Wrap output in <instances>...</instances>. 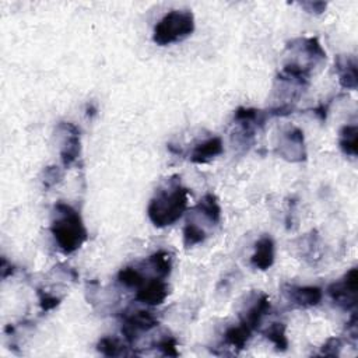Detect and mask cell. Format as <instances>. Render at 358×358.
Segmentation results:
<instances>
[{"instance_id":"cell-1","label":"cell","mask_w":358,"mask_h":358,"mask_svg":"<svg viewBox=\"0 0 358 358\" xmlns=\"http://www.w3.org/2000/svg\"><path fill=\"white\" fill-rule=\"evenodd\" d=\"M189 203V189L182 187L181 178L172 176L150 200L147 214L158 229L172 226L184 215Z\"/></svg>"},{"instance_id":"cell-2","label":"cell","mask_w":358,"mask_h":358,"mask_svg":"<svg viewBox=\"0 0 358 358\" xmlns=\"http://www.w3.org/2000/svg\"><path fill=\"white\" fill-rule=\"evenodd\" d=\"M51 233L59 249L67 255L78 251L88 238L80 213L63 202L54 206Z\"/></svg>"},{"instance_id":"cell-3","label":"cell","mask_w":358,"mask_h":358,"mask_svg":"<svg viewBox=\"0 0 358 358\" xmlns=\"http://www.w3.org/2000/svg\"><path fill=\"white\" fill-rule=\"evenodd\" d=\"M195 31V16L189 10H171L154 27L153 41L158 47L181 42Z\"/></svg>"},{"instance_id":"cell-4","label":"cell","mask_w":358,"mask_h":358,"mask_svg":"<svg viewBox=\"0 0 358 358\" xmlns=\"http://www.w3.org/2000/svg\"><path fill=\"white\" fill-rule=\"evenodd\" d=\"M122 335L127 344L133 346L143 333H147L158 326L160 321L150 310L129 309L122 313Z\"/></svg>"},{"instance_id":"cell-5","label":"cell","mask_w":358,"mask_h":358,"mask_svg":"<svg viewBox=\"0 0 358 358\" xmlns=\"http://www.w3.org/2000/svg\"><path fill=\"white\" fill-rule=\"evenodd\" d=\"M357 288H358V273H357V268L352 267L344 275V277L340 282L332 283L328 287V294L337 306L348 310V309H354L357 305Z\"/></svg>"},{"instance_id":"cell-6","label":"cell","mask_w":358,"mask_h":358,"mask_svg":"<svg viewBox=\"0 0 358 358\" xmlns=\"http://www.w3.org/2000/svg\"><path fill=\"white\" fill-rule=\"evenodd\" d=\"M58 130L62 133L61 143V158L65 168L72 167L81 151V140H80V129L73 123H61Z\"/></svg>"},{"instance_id":"cell-7","label":"cell","mask_w":358,"mask_h":358,"mask_svg":"<svg viewBox=\"0 0 358 358\" xmlns=\"http://www.w3.org/2000/svg\"><path fill=\"white\" fill-rule=\"evenodd\" d=\"M279 154L291 162H299L306 158L304 131L298 127L287 129L280 139Z\"/></svg>"},{"instance_id":"cell-8","label":"cell","mask_w":358,"mask_h":358,"mask_svg":"<svg viewBox=\"0 0 358 358\" xmlns=\"http://www.w3.org/2000/svg\"><path fill=\"white\" fill-rule=\"evenodd\" d=\"M169 295V286L164 279L149 277L146 283L138 288L136 301L149 306L161 305Z\"/></svg>"},{"instance_id":"cell-9","label":"cell","mask_w":358,"mask_h":358,"mask_svg":"<svg viewBox=\"0 0 358 358\" xmlns=\"http://www.w3.org/2000/svg\"><path fill=\"white\" fill-rule=\"evenodd\" d=\"M284 295L297 308H312L319 305L324 293L319 287L313 286H286Z\"/></svg>"},{"instance_id":"cell-10","label":"cell","mask_w":358,"mask_h":358,"mask_svg":"<svg viewBox=\"0 0 358 358\" xmlns=\"http://www.w3.org/2000/svg\"><path fill=\"white\" fill-rule=\"evenodd\" d=\"M276 259V248L272 237L264 235L255 244V252L251 256V264L257 271H267L271 268Z\"/></svg>"},{"instance_id":"cell-11","label":"cell","mask_w":358,"mask_h":358,"mask_svg":"<svg viewBox=\"0 0 358 358\" xmlns=\"http://www.w3.org/2000/svg\"><path fill=\"white\" fill-rule=\"evenodd\" d=\"M271 299H268L267 295L262 294L260 297H257L253 304L242 313L241 315V322L245 324L249 329H252L253 332L257 330L264 319V317L271 312Z\"/></svg>"},{"instance_id":"cell-12","label":"cell","mask_w":358,"mask_h":358,"mask_svg":"<svg viewBox=\"0 0 358 358\" xmlns=\"http://www.w3.org/2000/svg\"><path fill=\"white\" fill-rule=\"evenodd\" d=\"M222 151H224L222 140L220 138H210L195 146V149L191 153V161L199 165L207 164L213 158L222 154Z\"/></svg>"},{"instance_id":"cell-13","label":"cell","mask_w":358,"mask_h":358,"mask_svg":"<svg viewBox=\"0 0 358 358\" xmlns=\"http://www.w3.org/2000/svg\"><path fill=\"white\" fill-rule=\"evenodd\" d=\"M143 264L153 272V277L165 280L172 272V256L167 251H158L149 256Z\"/></svg>"},{"instance_id":"cell-14","label":"cell","mask_w":358,"mask_h":358,"mask_svg":"<svg viewBox=\"0 0 358 358\" xmlns=\"http://www.w3.org/2000/svg\"><path fill=\"white\" fill-rule=\"evenodd\" d=\"M336 67L339 72V81L340 85L346 90H357L358 80H357V62L354 56H339L336 62Z\"/></svg>"},{"instance_id":"cell-15","label":"cell","mask_w":358,"mask_h":358,"mask_svg":"<svg viewBox=\"0 0 358 358\" xmlns=\"http://www.w3.org/2000/svg\"><path fill=\"white\" fill-rule=\"evenodd\" d=\"M252 333L253 330L241 322L240 325L231 326L226 330V333H224V343L235 350H242L251 340Z\"/></svg>"},{"instance_id":"cell-16","label":"cell","mask_w":358,"mask_h":358,"mask_svg":"<svg viewBox=\"0 0 358 358\" xmlns=\"http://www.w3.org/2000/svg\"><path fill=\"white\" fill-rule=\"evenodd\" d=\"M195 211L203 215L210 224H218L221 220V207L217 198L213 193L204 195V198L196 204Z\"/></svg>"},{"instance_id":"cell-17","label":"cell","mask_w":358,"mask_h":358,"mask_svg":"<svg viewBox=\"0 0 358 358\" xmlns=\"http://www.w3.org/2000/svg\"><path fill=\"white\" fill-rule=\"evenodd\" d=\"M149 277L136 266H126L118 273V282L126 288H140Z\"/></svg>"},{"instance_id":"cell-18","label":"cell","mask_w":358,"mask_h":358,"mask_svg":"<svg viewBox=\"0 0 358 358\" xmlns=\"http://www.w3.org/2000/svg\"><path fill=\"white\" fill-rule=\"evenodd\" d=\"M129 347L125 346L119 339L112 336H105L100 339L97 350L105 357H122V355H134L136 352L129 351Z\"/></svg>"},{"instance_id":"cell-19","label":"cell","mask_w":358,"mask_h":358,"mask_svg":"<svg viewBox=\"0 0 358 358\" xmlns=\"http://www.w3.org/2000/svg\"><path fill=\"white\" fill-rule=\"evenodd\" d=\"M287 328L284 324H279V322H275V324H271L268 325L264 330H262L263 336L275 344V347L279 350V351H286L290 346V341H288V337H287V333H286Z\"/></svg>"},{"instance_id":"cell-20","label":"cell","mask_w":358,"mask_h":358,"mask_svg":"<svg viewBox=\"0 0 358 358\" xmlns=\"http://www.w3.org/2000/svg\"><path fill=\"white\" fill-rule=\"evenodd\" d=\"M340 139L339 146L341 151L346 156L355 157L357 156V140H358V131L357 125H346L340 130Z\"/></svg>"},{"instance_id":"cell-21","label":"cell","mask_w":358,"mask_h":358,"mask_svg":"<svg viewBox=\"0 0 358 358\" xmlns=\"http://www.w3.org/2000/svg\"><path fill=\"white\" fill-rule=\"evenodd\" d=\"M207 238V234L204 231V229H202L199 224L193 222V221H187L185 227H184V245L187 248H192L196 246L199 244H203Z\"/></svg>"},{"instance_id":"cell-22","label":"cell","mask_w":358,"mask_h":358,"mask_svg":"<svg viewBox=\"0 0 358 358\" xmlns=\"http://www.w3.org/2000/svg\"><path fill=\"white\" fill-rule=\"evenodd\" d=\"M162 355L165 357H178V341L173 336H164L161 339H158L154 346Z\"/></svg>"},{"instance_id":"cell-23","label":"cell","mask_w":358,"mask_h":358,"mask_svg":"<svg viewBox=\"0 0 358 358\" xmlns=\"http://www.w3.org/2000/svg\"><path fill=\"white\" fill-rule=\"evenodd\" d=\"M38 298H39V305H41L42 310H45V312L55 309L62 301L59 297L52 295L47 291H43V290H38Z\"/></svg>"},{"instance_id":"cell-24","label":"cell","mask_w":358,"mask_h":358,"mask_svg":"<svg viewBox=\"0 0 358 358\" xmlns=\"http://www.w3.org/2000/svg\"><path fill=\"white\" fill-rule=\"evenodd\" d=\"M62 179V171L58 167H48L43 172V185L45 188H52L59 184Z\"/></svg>"},{"instance_id":"cell-25","label":"cell","mask_w":358,"mask_h":358,"mask_svg":"<svg viewBox=\"0 0 358 358\" xmlns=\"http://www.w3.org/2000/svg\"><path fill=\"white\" fill-rule=\"evenodd\" d=\"M341 348H343V341H341V339H339V337H332V339H329V340L324 344L321 354H322V355H328V357H337V355H340V350H341Z\"/></svg>"},{"instance_id":"cell-26","label":"cell","mask_w":358,"mask_h":358,"mask_svg":"<svg viewBox=\"0 0 358 358\" xmlns=\"http://www.w3.org/2000/svg\"><path fill=\"white\" fill-rule=\"evenodd\" d=\"M302 8L306 9V12L309 13H315V14H321L325 12L326 9V3L324 2H315V3H302Z\"/></svg>"},{"instance_id":"cell-27","label":"cell","mask_w":358,"mask_h":358,"mask_svg":"<svg viewBox=\"0 0 358 358\" xmlns=\"http://www.w3.org/2000/svg\"><path fill=\"white\" fill-rule=\"evenodd\" d=\"M328 109H329V104H321L318 108L313 109L321 120H326V115H328Z\"/></svg>"}]
</instances>
